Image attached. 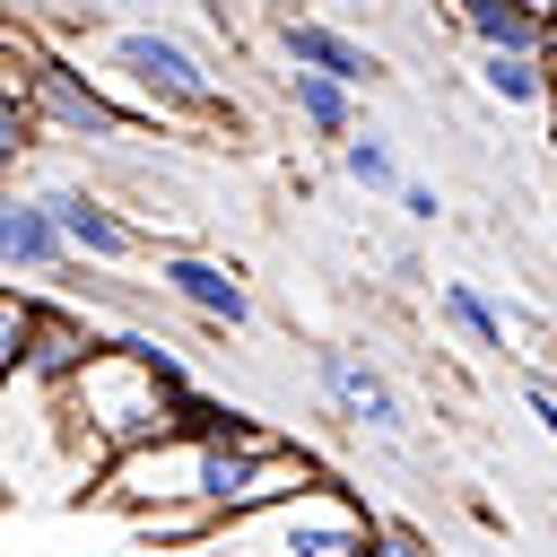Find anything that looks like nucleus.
Instances as JSON below:
<instances>
[{
  "mask_svg": "<svg viewBox=\"0 0 557 557\" xmlns=\"http://www.w3.org/2000/svg\"><path fill=\"white\" fill-rule=\"evenodd\" d=\"M374 513L331 479L313 496H287V505H252V513H226L157 557H374Z\"/></svg>",
  "mask_w": 557,
  "mask_h": 557,
  "instance_id": "nucleus-1",
  "label": "nucleus"
},
{
  "mask_svg": "<svg viewBox=\"0 0 557 557\" xmlns=\"http://www.w3.org/2000/svg\"><path fill=\"white\" fill-rule=\"evenodd\" d=\"M104 61L148 96L157 122H235V104H226V87L209 78V61H200L183 35H165V26H113V35H104Z\"/></svg>",
  "mask_w": 557,
  "mask_h": 557,
  "instance_id": "nucleus-2",
  "label": "nucleus"
},
{
  "mask_svg": "<svg viewBox=\"0 0 557 557\" xmlns=\"http://www.w3.org/2000/svg\"><path fill=\"white\" fill-rule=\"evenodd\" d=\"M148 278H157L183 313H200L209 331H252V287H244L235 261H209V252H191V244H165V252L148 261Z\"/></svg>",
  "mask_w": 557,
  "mask_h": 557,
  "instance_id": "nucleus-3",
  "label": "nucleus"
},
{
  "mask_svg": "<svg viewBox=\"0 0 557 557\" xmlns=\"http://www.w3.org/2000/svg\"><path fill=\"white\" fill-rule=\"evenodd\" d=\"M313 383H322V400H331V418L339 426H357V435H383V444H400L409 435V409H400V392L357 357V348H339V339H322L313 348Z\"/></svg>",
  "mask_w": 557,
  "mask_h": 557,
  "instance_id": "nucleus-4",
  "label": "nucleus"
},
{
  "mask_svg": "<svg viewBox=\"0 0 557 557\" xmlns=\"http://www.w3.org/2000/svg\"><path fill=\"white\" fill-rule=\"evenodd\" d=\"M44 200H52V218H61V235H70V252H78V261H157V252L174 244V235H148L139 218H122L104 191L52 183Z\"/></svg>",
  "mask_w": 557,
  "mask_h": 557,
  "instance_id": "nucleus-5",
  "label": "nucleus"
},
{
  "mask_svg": "<svg viewBox=\"0 0 557 557\" xmlns=\"http://www.w3.org/2000/svg\"><path fill=\"white\" fill-rule=\"evenodd\" d=\"M278 52H287V70H322V78H339V87H374V78H383V61H374L348 26L313 17V9H278Z\"/></svg>",
  "mask_w": 557,
  "mask_h": 557,
  "instance_id": "nucleus-6",
  "label": "nucleus"
},
{
  "mask_svg": "<svg viewBox=\"0 0 557 557\" xmlns=\"http://www.w3.org/2000/svg\"><path fill=\"white\" fill-rule=\"evenodd\" d=\"M70 261H78V252H70L52 200H44V191H9V200H0V270H9V278H52V270H70Z\"/></svg>",
  "mask_w": 557,
  "mask_h": 557,
  "instance_id": "nucleus-7",
  "label": "nucleus"
},
{
  "mask_svg": "<svg viewBox=\"0 0 557 557\" xmlns=\"http://www.w3.org/2000/svg\"><path fill=\"white\" fill-rule=\"evenodd\" d=\"M453 17L470 26L479 52H548V35H557L531 0H453Z\"/></svg>",
  "mask_w": 557,
  "mask_h": 557,
  "instance_id": "nucleus-8",
  "label": "nucleus"
},
{
  "mask_svg": "<svg viewBox=\"0 0 557 557\" xmlns=\"http://www.w3.org/2000/svg\"><path fill=\"white\" fill-rule=\"evenodd\" d=\"M479 87H487L505 113H540V104H557L548 52H479Z\"/></svg>",
  "mask_w": 557,
  "mask_h": 557,
  "instance_id": "nucleus-9",
  "label": "nucleus"
},
{
  "mask_svg": "<svg viewBox=\"0 0 557 557\" xmlns=\"http://www.w3.org/2000/svg\"><path fill=\"white\" fill-rule=\"evenodd\" d=\"M287 104L305 113L313 139H331V148L357 139V87H339V78H322V70H287Z\"/></svg>",
  "mask_w": 557,
  "mask_h": 557,
  "instance_id": "nucleus-10",
  "label": "nucleus"
},
{
  "mask_svg": "<svg viewBox=\"0 0 557 557\" xmlns=\"http://www.w3.org/2000/svg\"><path fill=\"white\" fill-rule=\"evenodd\" d=\"M96 348H104V339H87V331H78L70 313H52V305H44V322H35V348H26V366H17V374H26V383H52V392H61V383H70V374H78V366H87ZM17 374H9V383H17Z\"/></svg>",
  "mask_w": 557,
  "mask_h": 557,
  "instance_id": "nucleus-11",
  "label": "nucleus"
},
{
  "mask_svg": "<svg viewBox=\"0 0 557 557\" xmlns=\"http://www.w3.org/2000/svg\"><path fill=\"white\" fill-rule=\"evenodd\" d=\"M435 305H444V322H453L470 348H487V357H513V331H505V313H496V305H487L470 278H444V296H435Z\"/></svg>",
  "mask_w": 557,
  "mask_h": 557,
  "instance_id": "nucleus-12",
  "label": "nucleus"
},
{
  "mask_svg": "<svg viewBox=\"0 0 557 557\" xmlns=\"http://www.w3.org/2000/svg\"><path fill=\"white\" fill-rule=\"evenodd\" d=\"M339 174H348L357 191H392V200H400V183H409L400 157H392V139H374V131H357V139L339 148Z\"/></svg>",
  "mask_w": 557,
  "mask_h": 557,
  "instance_id": "nucleus-13",
  "label": "nucleus"
},
{
  "mask_svg": "<svg viewBox=\"0 0 557 557\" xmlns=\"http://www.w3.org/2000/svg\"><path fill=\"white\" fill-rule=\"evenodd\" d=\"M35 322H44V305L9 287V296H0V366H9V374L26 366V348H35Z\"/></svg>",
  "mask_w": 557,
  "mask_h": 557,
  "instance_id": "nucleus-14",
  "label": "nucleus"
},
{
  "mask_svg": "<svg viewBox=\"0 0 557 557\" xmlns=\"http://www.w3.org/2000/svg\"><path fill=\"white\" fill-rule=\"evenodd\" d=\"M522 409H531L540 435L557 444V374H548V366H522Z\"/></svg>",
  "mask_w": 557,
  "mask_h": 557,
  "instance_id": "nucleus-15",
  "label": "nucleus"
},
{
  "mask_svg": "<svg viewBox=\"0 0 557 557\" xmlns=\"http://www.w3.org/2000/svg\"><path fill=\"white\" fill-rule=\"evenodd\" d=\"M374 557H435V548H426V531H409V522H383V531H374Z\"/></svg>",
  "mask_w": 557,
  "mask_h": 557,
  "instance_id": "nucleus-16",
  "label": "nucleus"
},
{
  "mask_svg": "<svg viewBox=\"0 0 557 557\" xmlns=\"http://www.w3.org/2000/svg\"><path fill=\"white\" fill-rule=\"evenodd\" d=\"M400 209H409L418 226H435V209H444V200H435V183H400Z\"/></svg>",
  "mask_w": 557,
  "mask_h": 557,
  "instance_id": "nucleus-17",
  "label": "nucleus"
},
{
  "mask_svg": "<svg viewBox=\"0 0 557 557\" xmlns=\"http://www.w3.org/2000/svg\"><path fill=\"white\" fill-rule=\"evenodd\" d=\"M200 9H209V26H235V9H226V0H200Z\"/></svg>",
  "mask_w": 557,
  "mask_h": 557,
  "instance_id": "nucleus-18",
  "label": "nucleus"
},
{
  "mask_svg": "<svg viewBox=\"0 0 557 557\" xmlns=\"http://www.w3.org/2000/svg\"><path fill=\"white\" fill-rule=\"evenodd\" d=\"M531 9H540V17H548V26H557V0H531Z\"/></svg>",
  "mask_w": 557,
  "mask_h": 557,
  "instance_id": "nucleus-19",
  "label": "nucleus"
},
{
  "mask_svg": "<svg viewBox=\"0 0 557 557\" xmlns=\"http://www.w3.org/2000/svg\"><path fill=\"white\" fill-rule=\"evenodd\" d=\"M548 78H557V35H548Z\"/></svg>",
  "mask_w": 557,
  "mask_h": 557,
  "instance_id": "nucleus-20",
  "label": "nucleus"
},
{
  "mask_svg": "<svg viewBox=\"0 0 557 557\" xmlns=\"http://www.w3.org/2000/svg\"><path fill=\"white\" fill-rule=\"evenodd\" d=\"M339 9H374V0H339Z\"/></svg>",
  "mask_w": 557,
  "mask_h": 557,
  "instance_id": "nucleus-21",
  "label": "nucleus"
},
{
  "mask_svg": "<svg viewBox=\"0 0 557 557\" xmlns=\"http://www.w3.org/2000/svg\"><path fill=\"white\" fill-rule=\"evenodd\" d=\"M548 374H557V348H548Z\"/></svg>",
  "mask_w": 557,
  "mask_h": 557,
  "instance_id": "nucleus-22",
  "label": "nucleus"
}]
</instances>
